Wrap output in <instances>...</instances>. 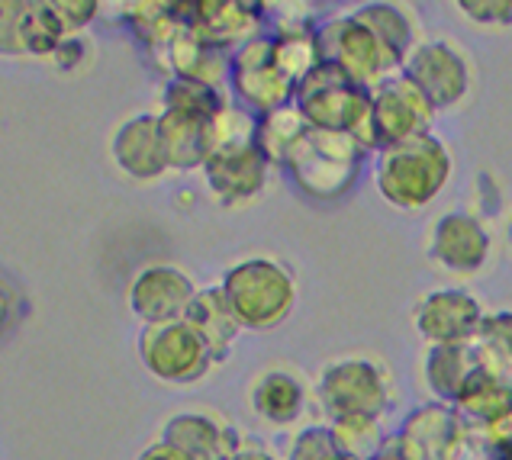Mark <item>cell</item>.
<instances>
[{"mask_svg": "<svg viewBox=\"0 0 512 460\" xmlns=\"http://www.w3.org/2000/svg\"><path fill=\"white\" fill-rule=\"evenodd\" d=\"M306 132H310V123L300 113L297 103H287V107H277L265 116H258V136L255 145L258 152L268 158V165H287V155Z\"/></svg>", "mask_w": 512, "mask_h": 460, "instance_id": "d4e9b609", "label": "cell"}, {"mask_svg": "<svg viewBox=\"0 0 512 460\" xmlns=\"http://www.w3.org/2000/svg\"><path fill=\"white\" fill-rule=\"evenodd\" d=\"M329 428H332L335 444H339V451L355 457V460H374L390 448L384 432H380L377 419H371V415H348V419H335Z\"/></svg>", "mask_w": 512, "mask_h": 460, "instance_id": "f546056e", "label": "cell"}, {"mask_svg": "<svg viewBox=\"0 0 512 460\" xmlns=\"http://www.w3.org/2000/svg\"><path fill=\"white\" fill-rule=\"evenodd\" d=\"M374 460H406L397 448H387L384 454H380V457H374Z\"/></svg>", "mask_w": 512, "mask_h": 460, "instance_id": "ab89813d", "label": "cell"}, {"mask_svg": "<svg viewBox=\"0 0 512 460\" xmlns=\"http://www.w3.org/2000/svg\"><path fill=\"white\" fill-rule=\"evenodd\" d=\"M361 158L364 145L355 136L310 126V132L290 148L284 168L306 197L335 200L348 194L351 184L358 181Z\"/></svg>", "mask_w": 512, "mask_h": 460, "instance_id": "3957f363", "label": "cell"}, {"mask_svg": "<svg viewBox=\"0 0 512 460\" xmlns=\"http://www.w3.org/2000/svg\"><path fill=\"white\" fill-rule=\"evenodd\" d=\"M445 460H493V448L471 428H464L461 438L451 444V451Z\"/></svg>", "mask_w": 512, "mask_h": 460, "instance_id": "d590c367", "label": "cell"}, {"mask_svg": "<svg viewBox=\"0 0 512 460\" xmlns=\"http://www.w3.org/2000/svg\"><path fill=\"white\" fill-rule=\"evenodd\" d=\"M139 354L152 377L162 383H178V387L181 383H197L213 364L207 345L184 319L145 325L139 338Z\"/></svg>", "mask_w": 512, "mask_h": 460, "instance_id": "8992f818", "label": "cell"}, {"mask_svg": "<svg viewBox=\"0 0 512 460\" xmlns=\"http://www.w3.org/2000/svg\"><path fill=\"white\" fill-rule=\"evenodd\" d=\"M184 322L200 335V341L207 345L213 364L216 361H226L232 345L242 332V322L232 313V306L226 300L223 287H207V290H197L194 303H190Z\"/></svg>", "mask_w": 512, "mask_h": 460, "instance_id": "d6986e66", "label": "cell"}, {"mask_svg": "<svg viewBox=\"0 0 512 460\" xmlns=\"http://www.w3.org/2000/svg\"><path fill=\"white\" fill-rule=\"evenodd\" d=\"M416 329L429 345H474L484 329V313L471 293L435 290L416 309Z\"/></svg>", "mask_w": 512, "mask_h": 460, "instance_id": "7c38bea8", "label": "cell"}, {"mask_svg": "<svg viewBox=\"0 0 512 460\" xmlns=\"http://www.w3.org/2000/svg\"><path fill=\"white\" fill-rule=\"evenodd\" d=\"M509 235H512V232H509Z\"/></svg>", "mask_w": 512, "mask_h": 460, "instance_id": "ee69618b", "label": "cell"}, {"mask_svg": "<svg viewBox=\"0 0 512 460\" xmlns=\"http://www.w3.org/2000/svg\"><path fill=\"white\" fill-rule=\"evenodd\" d=\"M448 177V148L426 132V136L384 148L377 158L374 184L387 203L400 206V210H422L438 197V190L448 184Z\"/></svg>", "mask_w": 512, "mask_h": 460, "instance_id": "6da1fadb", "label": "cell"}, {"mask_svg": "<svg viewBox=\"0 0 512 460\" xmlns=\"http://www.w3.org/2000/svg\"><path fill=\"white\" fill-rule=\"evenodd\" d=\"M461 432H464L461 415L445 403H432L406 415L393 448L406 460H445L451 444L461 438Z\"/></svg>", "mask_w": 512, "mask_h": 460, "instance_id": "9a60e30c", "label": "cell"}, {"mask_svg": "<svg viewBox=\"0 0 512 460\" xmlns=\"http://www.w3.org/2000/svg\"><path fill=\"white\" fill-rule=\"evenodd\" d=\"M503 460H512V451H509V454H506V457H503Z\"/></svg>", "mask_w": 512, "mask_h": 460, "instance_id": "7bdbcfd3", "label": "cell"}, {"mask_svg": "<svg viewBox=\"0 0 512 460\" xmlns=\"http://www.w3.org/2000/svg\"><path fill=\"white\" fill-rule=\"evenodd\" d=\"M7 309H10V306H7V296L0 293V325H4V319H7Z\"/></svg>", "mask_w": 512, "mask_h": 460, "instance_id": "60d3db41", "label": "cell"}, {"mask_svg": "<svg viewBox=\"0 0 512 460\" xmlns=\"http://www.w3.org/2000/svg\"><path fill=\"white\" fill-rule=\"evenodd\" d=\"M113 161L133 181H155V177H162L168 171V158L162 136H158V116L142 113L116 129Z\"/></svg>", "mask_w": 512, "mask_h": 460, "instance_id": "e0dca14e", "label": "cell"}, {"mask_svg": "<svg viewBox=\"0 0 512 460\" xmlns=\"http://www.w3.org/2000/svg\"><path fill=\"white\" fill-rule=\"evenodd\" d=\"M319 36V49H323V62L339 65L351 81L358 87H377L397 78V71L390 68L384 49L380 42L371 36V29L364 26L355 13L351 17H339V20H329L316 29Z\"/></svg>", "mask_w": 512, "mask_h": 460, "instance_id": "5b68a950", "label": "cell"}, {"mask_svg": "<svg viewBox=\"0 0 512 460\" xmlns=\"http://www.w3.org/2000/svg\"><path fill=\"white\" fill-rule=\"evenodd\" d=\"M229 84L245 110L265 116L277 107L294 103V84H290L274 65V36H258L245 42L239 52H232Z\"/></svg>", "mask_w": 512, "mask_h": 460, "instance_id": "52a82bcc", "label": "cell"}, {"mask_svg": "<svg viewBox=\"0 0 512 460\" xmlns=\"http://www.w3.org/2000/svg\"><path fill=\"white\" fill-rule=\"evenodd\" d=\"M274 65L284 78L297 87L323 65V49L313 26L306 23H281L274 33Z\"/></svg>", "mask_w": 512, "mask_h": 460, "instance_id": "7402d4cb", "label": "cell"}, {"mask_svg": "<svg viewBox=\"0 0 512 460\" xmlns=\"http://www.w3.org/2000/svg\"><path fill=\"white\" fill-rule=\"evenodd\" d=\"M474 354L484 374L512 387V313H496L484 319V329L474 341Z\"/></svg>", "mask_w": 512, "mask_h": 460, "instance_id": "4316f807", "label": "cell"}, {"mask_svg": "<svg viewBox=\"0 0 512 460\" xmlns=\"http://www.w3.org/2000/svg\"><path fill=\"white\" fill-rule=\"evenodd\" d=\"M438 110L426 100L419 87L397 74L377 87L371 94V123H374V145L393 148L400 142H409L416 136H426L429 123Z\"/></svg>", "mask_w": 512, "mask_h": 460, "instance_id": "ba28073f", "label": "cell"}, {"mask_svg": "<svg viewBox=\"0 0 512 460\" xmlns=\"http://www.w3.org/2000/svg\"><path fill=\"white\" fill-rule=\"evenodd\" d=\"M294 103L313 129L348 132V136H355L364 145V152L377 148L374 123H371V91L358 87L339 65L332 62L319 65L297 87Z\"/></svg>", "mask_w": 512, "mask_h": 460, "instance_id": "7a4b0ae2", "label": "cell"}, {"mask_svg": "<svg viewBox=\"0 0 512 460\" xmlns=\"http://www.w3.org/2000/svg\"><path fill=\"white\" fill-rule=\"evenodd\" d=\"M355 17L368 26L371 36L380 42V49H384L390 68L397 74H403L406 58L413 55V49H416L413 46V26H409V20L390 4H368V7H361Z\"/></svg>", "mask_w": 512, "mask_h": 460, "instance_id": "cb8c5ba5", "label": "cell"}, {"mask_svg": "<svg viewBox=\"0 0 512 460\" xmlns=\"http://www.w3.org/2000/svg\"><path fill=\"white\" fill-rule=\"evenodd\" d=\"M509 409H512V387L484 374L480 367L474 370V377L467 380V387L461 390L458 403H455V412L461 415V422L467 419L474 428H484L487 422L500 419V415Z\"/></svg>", "mask_w": 512, "mask_h": 460, "instance_id": "484cf974", "label": "cell"}, {"mask_svg": "<svg viewBox=\"0 0 512 460\" xmlns=\"http://www.w3.org/2000/svg\"><path fill=\"white\" fill-rule=\"evenodd\" d=\"M332 460H355V457H348V454H342V451H339V454H335Z\"/></svg>", "mask_w": 512, "mask_h": 460, "instance_id": "b9f144b4", "label": "cell"}, {"mask_svg": "<svg viewBox=\"0 0 512 460\" xmlns=\"http://www.w3.org/2000/svg\"><path fill=\"white\" fill-rule=\"evenodd\" d=\"M194 284L178 267L155 264L139 271V277L129 287V306L145 325H162V322H178L187 316L190 303H194Z\"/></svg>", "mask_w": 512, "mask_h": 460, "instance_id": "4fadbf2b", "label": "cell"}, {"mask_svg": "<svg viewBox=\"0 0 512 460\" xmlns=\"http://www.w3.org/2000/svg\"><path fill=\"white\" fill-rule=\"evenodd\" d=\"M261 13H265V7L242 4V0H197V4H184L187 26L219 52H239L245 42L258 39Z\"/></svg>", "mask_w": 512, "mask_h": 460, "instance_id": "8fae6325", "label": "cell"}, {"mask_svg": "<svg viewBox=\"0 0 512 460\" xmlns=\"http://www.w3.org/2000/svg\"><path fill=\"white\" fill-rule=\"evenodd\" d=\"M219 287H223L232 313L242 322V329H258V332L281 325L297 300L294 277L277 261L268 258H248L236 267H229Z\"/></svg>", "mask_w": 512, "mask_h": 460, "instance_id": "277c9868", "label": "cell"}, {"mask_svg": "<svg viewBox=\"0 0 512 460\" xmlns=\"http://www.w3.org/2000/svg\"><path fill=\"white\" fill-rule=\"evenodd\" d=\"M339 454V444L332 438V428H306L290 448V460H332Z\"/></svg>", "mask_w": 512, "mask_h": 460, "instance_id": "d6a6232c", "label": "cell"}, {"mask_svg": "<svg viewBox=\"0 0 512 460\" xmlns=\"http://www.w3.org/2000/svg\"><path fill=\"white\" fill-rule=\"evenodd\" d=\"M490 255V235L474 216L448 213L432 229V258L451 274H477Z\"/></svg>", "mask_w": 512, "mask_h": 460, "instance_id": "2e32d148", "label": "cell"}, {"mask_svg": "<svg viewBox=\"0 0 512 460\" xmlns=\"http://www.w3.org/2000/svg\"><path fill=\"white\" fill-rule=\"evenodd\" d=\"M252 406L261 419H268L274 425H290L303 412V387L290 374L274 370V374L255 383Z\"/></svg>", "mask_w": 512, "mask_h": 460, "instance_id": "83f0119b", "label": "cell"}, {"mask_svg": "<svg viewBox=\"0 0 512 460\" xmlns=\"http://www.w3.org/2000/svg\"><path fill=\"white\" fill-rule=\"evenodd\" d=\"M68 42V29L58 20L52 0H26L23 7V46L26 55L55 58V52Z\"/></svg>", "mask_w": 512, "mask_h": 460, "instance_id": "f1b7e54d", "label": "cell"}, {"mask_svg": "<svg viewBox=\"0 0 512 460\" xmlns=\"http://www.w3.org/2000/svg\"><path fill=\"white\" fill-rule=\"evenodd\" d=\"M162 441L178 448L187 460H229L239 451L236 435L223 422H216L213 415L200 412H184L168 419Z\"/></svg>", "mask_w": 512, "mask_h": 460, "instance_id": "ac0fdd59", "label": "cell"}, {"mask_svg": "<svg viewBox=\"0 0 512 460\" xmlns=\"http://www.w3.org/2000/svg\"><path fill=\"white\" fill-rule=\"evenodd\" d=\"M223 107H226L223 94H219V87H210V84L174 78L165 91V110H181V113H194V116L213 120Z\"/></svg>", "mask_w": 512, "mask_h": 460, "instance_id": "4dcf8cb0", "label": "cell"}, {"mask_svg": "<svg viewBox=\"0 0 512 460\" xmlns=\"http://www.w3.org/2000/svg\"><path fill=\"white\" fill-rule=\"evenodd\" d=\"M319 399H323L326 412L335 419H348V415H371L377 419L387 409V377L371 361L351 358L326 367L323 380H319Z\"/></svg>", "mask_w": 512, "mask_h": 460, "instance_id": "9c48e42d", "label": "cell"}, {"mask_svg": "<svg viewBox=\"0 0 512 460\" xmlns=\"http://www.w3.org/2000/svg\"><path fill=\"white\" fill-rule=\"evenodd\" d=\"M139 460H187V457L178 448H171V444L155 441V444H149V448L139 454Z\"/></svg>", "mask_w": 512, "mask_h": 460, "instance_id": "74e56055", "label": "cell"}, {"mask_svg": "<svg viewBox=\"0 0 512 460\" xmlns=\"http://www.w3.org/2000/svg\"><path fill=\"white\" fill-rule=\"evenodd\" d=\"M458 10L480 26H512V0H461Z\"/></svg>", "mask_w": 512, "mask_h": 460, "instance_id": "836d02e7", "label": "cell"}, {"mask_svg": "<svg viewBox=\"0 0 512 460\" xmlns=\"http://www.w3.org/2000/svg\"><path fill=\"white\" fill-rule=\"evenodd\" d=\"M52 7H55L58 20H62V26L68 29V33H75V29L87 26L100 10L94 0H52Z\"/></svg>", "mask_w": 512, "mask_h": 460, "instance_id": "e575fe53", "label": "cell"}, {"mask_svg": "<svg viewBox=\"0 0 512 460\" xmlns=\"http://www.w3.org/2000/svg\"><path fill=\"white\" fill-rule=\"evenodd\" d=\"M23 7L26 0H0V55H26Z\"/></svg>", "mask_w": 512, "mask_h": 460, "instance_id": "1f68e13d", "label": "cell"}, {"mask_svg": "<svg viewBox=\"0 0 512 460\" xmlns=\"http://www.w3.org/2000/svg\"><path fill=\"white\" fill-rule=\"evenodd\" d=\"M203 177L213 194L223 203H245L261 194L268 181V158L258 152V145L223 148L203 161Z\"/></svg>", "mask_w": 512, "mask_h": 460, "instance_id": "5bb4252c", "label": "cell"}, {"mask_svg": "<svg viewBox=\"0 0 512 460\" xmlns=\"http://www.w3.org/2000/svg\"><path fill=\"white\" fill-rule=\"evenodd\" d=\"M477 370L474 345H435L426 358V383L442 403H458L461 390Z\"/></svg>", "mask_w": 512, "mask_h": 460, "instance_id": "603a6c76", "label": "cell"}, {"mask_svg": "<svg viewBox=\"0 0 512 460\" xmlns=\"http://www.w3.org/2000/svg\"><path fill=\"white\" fill-rule=\"evenodd\" d=\"M158 136H162V145H165L168 168H178V171L203 168V161L210 158V120L207 116L162 110L158 113Z\"/></svg>", "mask_w": 512, "mask_h": 460, "instance_id": "ffe728a7", "label": "cell"}, {"mask_svg": "<svg viewBox=\"0 0 512 460\" xmlns=\"http://www.w3.org/2000/svg\"><path fill=\"white\" fill-rule=\"evenodd\" d=\"M229 62H232L229 52L207 46L187 23L178 29V36L171 39L168 55H165V68L174 71V78L210 84V87H219V81L226 78Z\"/></svg>", "mask_w": 512, "mask_h": 460, "instance_id": "44dd1931", "label": "cell"}, {"mask_svg": "<svg viewBox=\"0 0 512 460\" xmlns=\"http://www.w3.org/2000/svg\"><path fill=\"white\" fill-rule=\"evenodd\" d=\"M403 78H409L435 110H448L464 100L471 74L461 52H455L448 42H426L416 46L413 55L406 58Z\"/></svg>", "mask_w": 512, "mask_h": 460, "instance_id": "30bf717a", "label": "cell"}, {"mask_svg": "<svg viewBox=\"0 0 512 460\" xmlns=\"http://www.w3.org/2000/svg\"><path fill=\"white\" fill-rule=\"evenodd\" d=\"M229 460H274V457H271V454H265L261 448H242V444H239V451L232 454Z\"/></svg>", "mask_w": 512, "mask_h": 460, "instance_id": "f35d334b", "label": "cell"}, {"mask_svg": "<svg viewBox=\"0 0 512 460\" xmlns=\"http://www.w3.org/2000/svg\"><path fill=\"white\" fill-rule=\"evenodd\" d=\"M471 432H477L480 438H484L493 451H512V409L509 412H503L500 419H493V422H487L484 428H471Z\"/></svg>", "mask_w": 512, "mask_h": 460, "instance_id": "8d00e7d4", "label": "cell"}]
</instances>
